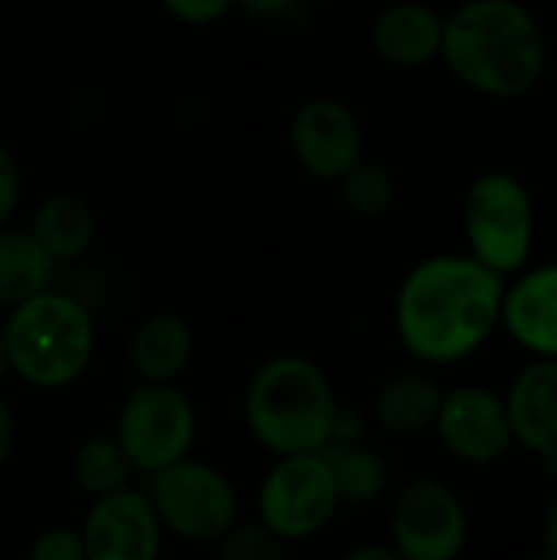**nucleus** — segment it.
<instances>
[{
  "label": "nucleus",
  "instance_id": "nucleus-12",
  "mask_svg": "<svg viewBox=\"0 0 557 560\" xmlns=\"http://www.w3.org/2000/svg\"><path fill=\"white\" fill-rule=\"evenodd\" d=\"M79 532L85 560H161L164 548V528L135 486L92 499Z\"/></svg>",
  "mask_w": 557,
  "mask_h": 560
},
{
  "label": "nucleus",
  "instance_id": "nucleus-33",
  "mask_svg": "<svg viewBox=\"0 0 557 560\" xmlns=\"http://www.w3.org/2000/svg\"><path fill=\"white\" fill-rule=\"evenodd\" d=\"M525 560H557V558H552L548 551H542V548H538L535 555H529V558H525Z\"/></svg>",
  "mask_w": 557,
  "mask_h": 560
},
{
  "label": "nucleus",
  "instance_id": "nucleus-5",
  "mask_svg": "<svg viewBox=\"0 0 557 560\" xmlns=\"http://www.w3.org/2000/svg\"><path fill=\"white\" fill-rule=\"evenodd\" d=\"M466 253L509 279L532 262L538 213L525 180L512 171H486L463 194Z\"/></svg>",
  "mask_w": 557,
  "mask_h": 560
},
{
  "label": "nucleus",
  "instance_id": "nucleus-30",
  "mask_svg": "<svg viewBox=\"0 0 557 560\" xmlns=\"http://www.w3.org/2000/svg\"><path fill=\"white\" fill-rule=\"evenodd\" d=\"M538 548L557 558V489L552 492V499L545 502V512H542V545Z\"/></svg>",
  "mask_w": 557,
  "mask_h": 560
},
{
  "label": "nucleus",
  "instance_id": "nucleus-4",
  "mask_svg": "<svg viewBox=\"0 0 557 560\" xmlns=\"http://www.w3.org/2000/svg\"><path fill=\"white\" fill-rule=\"evenodd\" d=\"M3 341L13 377L36 390H66L95 358V318L79 295L49 285L7 308Z\"/></svg>",
  "mask_w": 557,
  "mask_h": 560
},
{
  "label": "nucleus",
  "instance_id": "nucleus-27",
  "mask_svg": "<svg viewBox=\"0 0 557 560\" xmlns=\"http://www.w3.org/2000/svg\"><path fill=\"white\" fill-rule=\"evenodd\" d=\"M164 10L187 23V26H207V23H217L223 13L233 10V0H161Z\"/></svg>",
  "mask_w": 557,
  "mask_h": 560
},
{
  "label": "nucleus",
  "instance_id": "nucleus-11",
  "mask_svg": "<svg viewBox=\"0 0 557 560\" xmlns=\"http://www.w3.org/2000/svg\"><path fill=\"white\" fill-rule=\"evenodd\" d=\"M286 138L295 164L328 184L364 158V125L358 112L335 95H312L295 105Z\"/></svg>",
  "mask_w": 557,
  "mask_h": 560
},
{
  "label": "nucleus",
  "instance_id": "nucleus-25",
  "mask_svg": "<svg viewBox=\"0 0 557 560\" xmlns=\"http://www.w3.org/2000/svg\"><path fill=\"white\" fill-rule=\"evenodd\" d=\"M233 7H240L243 13L266 20V23H302L312 13V0H233Z\"/></svg>",
  "mask_w": 557,
  "mask_h": 560
},
{
  "label": "nucleus",
  "instance_id": "nucleus-2",
  "mask_svg": "<svg viewBox=\"0 0 557 560\" xmlns=\"http://www.w3.org/2000/svg\"><path fill=\"white\" fill-rule=\"evenodd\" d=\"M440 59L463 89L512 102L542 85L548 36L522 0H463L446 13Z\"/></svg>",
  "mask_w": 557,
  "mask_h": 560
},
{
  "label": "nucleus",
  "instance_id": "nucleus-29",
  "mask_svg": "<svg viewBox=\"0 0 557 560\" xmlns=\"http://www.w3.org/2000/svg\"><path fill=\"white\" fill-rule=\"evenodd\" d=\"M13 450H16V413L7 394L0 390V469L10 463Z\"/></svg>",
  "mask_w": 557,
  "mask_h": 560
},
{
  "label": "nucleus",
  "instance_id": "nucleus-1",
  "mask_svg": "<svg viewBox=\"0 0 557 560\" xmlns=\"http://www.w3.org/2000/svg\"><path fill=\"white\" fill-rule=\"evenodd\" d=\"M506 282L469 253L420 259L394 299L401 348L423 368H450L473 358L502 331Z\"/></svg>",
  "mask_w": 557,
  "mask_h": 560
},
{
  "label": "nucleus",
  "instance_id": "nucleus-15",
  "mask_svg": "<svg viewBox=\"0 0 557 560\" xmlns=\"http://www.w3.org/2000/svg\"><path fill=\"white\" fill-rule=\"evenodd\" d=\"M502 397L515 446L535 459L557 456V358H532Z\"/></svg>",
  "mask_w": 557,
  "mask_h": 560
},
{
  "label": "nucleus",
  "instance_id": "nucleus-8",
  "mask_svg": "<svg viewBox=\"0 0 557 560\" xmlns=\"http://www.w3.org/2000/svg\"><path fill=\"white\" fill-rule=\"evenodd\" d=\"M115 440L135 472L154 476L187 456L197 443V407L177 384H135L115 417Z\"/></svg>",
  "mask_w": 557,
  "mask_h": 560
},
{
  "label": "nucleus",
  "instance_id": "nucleus-31",
  "mask_svg": "<svg viewBox=\"0 0 557 560\" xmlns=\"http://www.w3.org/2000/svg\"><path fill=\"white\" fill-rule=\"evenodd\" d=\"M341 560H404V558L394 551V545H391V541H364V545L351 548V551H348Z\"/></svg>",
  "mask_w": 557,
  "mask_h": 560
},
{
  "label": "nucleus",
  "instance_id": "nucleus-21",
  "mask_svg": "<svg viewBox=\"0 0 557 560\" xmlns=\"http://www.w3.org/2000/svg\"><path fill=\"white\" fill-rule=\"evenodd\" d=\"M322 456L332 466L341 505H371L391 486V469H387L384 456L374 446H368V443H358V446H325Z\"/></svg>",
  "mask_w": 557,
  "mask_h": 560
},
{
  "label": "nucleus",
  "instance_id": "nucleus-32",
  "mask_svg": "<svg viewBox=\"0 0 557 560\" xmlns=\"http://www.w3.org/2000/svg\"><path fill=\"white\" fill-rule=\"evenodd\" d=\"M10 374V368H7V341H3V322H0V381Z\"/></svg>",
  "mask_w": 557,
  "mask_h": 560
},
{
  "label": "nucleus",
  "instance_id": "nucleus-24",
  "mask_svg": "<svg viewBox=\"0 0 557 560\" xmlns=\"http://www.w3.org/2000/svg\"><path fill=\"white\" fill-rule=\"evenodd\" d=\"M26 560H85L82 532L72 528V525H49V528H43L33 538L30 558Z\"/></svg>",
  "mask_w": 557,
  "mask_h": 560
},
{
  "label": "nucleus",
  "instance_id": "nucleus-3",
  "mask_svg": "<svg viewBox=\"0 0 557 560\" xmlns=\"http://www.w3.org/2000/svg\"><path fill=\"white\" fill-rule=\"evenodd\" d=\"M338 410L325 368L305 354L263 361L243 390V423L256 446L279 456L322 453Z\"/></svg>",
  "mask_w": 557,
  "mask_h": 560
},
{
  "label": "nucleus",
  "instance_id": "nucleus-18",
  "mask_svg": "<svg viewBox=\"0 0 557 560\" xmlns=\"http://www.w3.org/2000/svg\"><path fill=\"white\" fill-rule=\"evenodd\" d=\"M26 230L43 246V253L56 266H62V262H79L92 249L98 236V217L82 194L56 190L36 203Z\"/></svg>",
  "mask_w": 557,
  "mask_h": 560
},
{
  "label": "nucleus",
  "instance_id": "nucleus-19",
  "mask_svg": "<svg viewBox=\"0 0 557 560\" xmlns=\"http://www.w3.org/2000/svg\"><path fill=\"white\" fill-rule=\"evenodd\" d=\"M56 262L30 236V230H0V305L13 308L53 285Z\"/></svg>",
  "mask_w": 557,
  "mask_h": 560
},
{
  "label": "nucleus",
  "instance_id": "nucleus-10",
  "mask_svg": "<svg viewBox=\"0 0 557 560\" xmlns=\"http://www.w3.org/2000/svg\"><path fill=\"white\" fill-rule=\"evenodd\" d=\"M433 433L456 463L473 469L502 463L515 446L506 397L483 384H463L443 390Z\"/></svg>",
  "mask_w": 557,
  "mask_h": 560
},
{
  "label": "nucleus",
  "instance_id": "nucleus-13",
  "mask_svg": "<svg viewBox=\"0 0 557 560\" xmlns=\"http://www.w3.org/2000/svg\"><path fill=\"white\" fill-rule=\"evenodd\" d=\"M502 331L532 358H557V259L506 282Z\"/></svg>",
  "mask_w": 557,
  "mask_h": 560
},
{
  "label": "nucleus",
  "instance_id": "nucleus-7",
  "mask_svg": "<svg viewBox=\"0 0 557 560\" xmlns=\"http://www.w3.org/2000/svg\"><path fill=\"white\" fill-rule=\"evenodd\" d=\"M338 512L341 495L322 453L279 456L256 492V522L286 545L318 538Z\"/></svg>",
  "mask_w": 557,
  "mask_h": 560
},
{
  "label": "nucleus",
  "instance_id": "nucleus-6",
  "mask_svg": "<svg viewBox=\"0 0 557 560\" xmlns=\"http://www.w3.org/2000/svg\"><path fill=\"white\" fill-rule=\"evenodd\" d=\"M148 502L164 535L187 545L213 548L240 522V492L227 472L187 456L154 476H148Z\"/></svg>",
  "mask_w": 557,
  "mask_h": 560
},
{
  "label": "nucleus",
  "instance_id": "nucleus-17",
  "mask_svg": "<svg viewBox=\"0 0 557 560\" xmlns=\"http://www.w3.org/2000/svg\"><path fill=\"white\" fill-rule=\"evenodd\" d=\"M194 361V328L174 312L148 315L128 338V368L141 384H177Z\"/></svg>",
  "mask_w": 557,
  "mask_h": 560
},
{
  "label": "nucleus",
  "instance_id": "nucleus-23",
  "mask_svg": "<svg viewBox=\"0 0 557 560\" xmlns=\"http://www.w3.org/2000/svg\"><path fill=\"white\" fill-rule=\"evenodd\" d=\"M217 560H289L286 541H279L259 522H236L217 545Z\"/></svg>",
  "mask_w": 557,
  "mask_h": 560
},
{
  "label": "nucleus",
  "instance_id": "nucleus-9",
  "mask_svg": "<svg viewBox=\"0 0 557 560\" xmlns=\"http://www.w3.org/2000/svg\"><path fill=\"white\" fill-rule=\"evenodd\" d=\"M387 528L404 560H460L469 545V509L453 486L420 476L397 489Z\"/></svg>",
  "mask_w": 557,
  "mask_h": 560
},
{
  "label": "nucleus",
  "instance_id": "nucleus-16",
  "mask_svg": "<svg viewBox=\"0 0 557 560\" xmlns=\"http://www.w3.org/2000/svg\"><path fill=\"white\" fill-rule=\"evenodd\" d=\"M443 404V387L427 368L391 374L371 397V427L394 440H414L433 430Z\"/></svg>",
  "mask_w": 557,
  "mask_h": 560
},
{
  "label": "nucleus",
  "instance_id": "nucleus-22",
  "mask_svg": "<svg viewBox=\"0 0 557 560\" xmlns=\"http://www.w3.org/2000/svg\"><path fill=\"white\" fill-rule=\"evenodd\" d=\"M335 184H338V197L345 210L358 220H381L397 203V180L391 167L371 158H361L358 164H351Z\"/></svg>",
  "mask_w": 557,
  "mask_h": 560
},
{
  "label": "nucleus",
  "instance_id": "nucleus-20",
  "mask_svg": "<svg viewBox=\"0 0 557 560\" xmlns=\"http://www.w3.org/2000/svg\"><path fill=\"white\" fill-rule=\"evenodd\" d=\"M69 476H72V486L82 495L102 499V495L128 489L131 476H135V466L125 456L121 443L115 440V433H95V436H85L72 450Z\"/></svg>",
  "mask_w": 557,
  "mask_h": 560
},
{
  "label": "nucleus",
  "instance_id": "nucleus-26",
  "mask_svg": "<svg viewBox=\"0 0 557 560\" xmlns=\"http://www.w3.org/2000/svg\"><path fill=\"white\" fill-rule=\"evenodd\" d=\"M20 197H23L20 164L13 158V151L0 144V230L10 226V220H13L16 207H20Z\"/></svg>",
  "mask_w": 557,
  "mask_h": 560
},
{
  "label": "nucleus",
  "instance_id": "nucleus-28",
  "mask_svg": "<svg viewBox=\"0 0 557 560\" xmlns=\"http://www.w3.org/2000/svg\"><path fill=\"white\" fill-rule=\"evenodd\" d=\"M368 427H371V417L364 410L338 404L335 420H332V433H328V446H358V443H368Z\"/></svg>",
  "mask_w": 557,
  "mask_h": 560
},
{
  "label": "nucleus",
  "instance_id": "nucleus-14",
  "mask_svg": "<svg viewBox=\"0 0 557 560\" xmlns=\"http://www.w3.org/2000/svg\"><path fill=\"white\" fill-rule=\"evenodd\" d=\"M446 13L427 0H394L371 20L368 39L381 62L394 69H423L440 59Z\"/></svg>",
  "mask_w": 557,
  "mask_h": 560
}]
</instances>
